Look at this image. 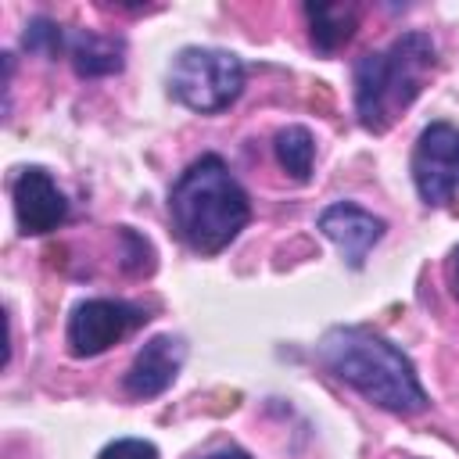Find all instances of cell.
<instances>
[{
    "instance_id": "cell-15",
    "label": "cell",
    "mask_w": 459,
    "mask_h": 459,
    "mask_svg": "<svg viewBox=\"0 0 459 459\" xmlns=\"http://www.w3.org/2000/svg\"><path fill=\"white\" fill-rule=\"evenodd\" d=\"M97 459H158V448L154 441H143V437H115L111 445L100 448Z\"/></svg>"
},
{
    "instance_id": "cell-2",
    "label": "cell",
    "mask_w": 459,
    "mask_h": 459,
    "mask_svg": "<svg viewBox=\"0 0 459 459\" xmlns=\"http://www.w3.org/2000/svg\"><path fill=\"white\" fill-rule=\"evenodd\" d=\"M169 215L179 240L197 255H219L230 247L251 219L247 190L237 183L219 154L190 161L169 190Z\"/></svg>"
},
{
    "instance_id": "cell-14",
    "label": "cell",
    "mask_w": 459,
    "mask_h": 459,
    "mask_svg": "<svg viewBox=\"0 0 459 459\" xmlns=\"http://www.w3.org/2000/svg\"><path fill=\"white\" fill-rule=\"evenodd\" d=\"M118 240H122V273L129 276H140V273H151L154 269V247L147 237H140L133 226H118Z\"/></svg>"
},
{
    "instance_id": "cell-8",
    "label": "cell",
    "mask_w": 459,
    "mask_h": 459,
    "mask_svg": "<svg viewBox=\"0 0 459 459\" xmlns=\"http://www.w3.org/2000/svg\"><path fill=\"white\" fill-rule=\"evenodd\" d=\"M316 230H319L326 240L337 244V251H341V258L348 262V269H362L366 258H369V251L380 244L387 222H384L380 215L366 212V208L355 204V201H333V204H326V208L319 212Z\"/></svg>"
},
{
    "instance_id": "cell-1",
    "label": "cell",
    "mask_w": 459,
    "mask_h": 459,
    "mask_svg": "<svg viewBox=\"0 0 459 459\" xmlns=\"http://www.w3.org/2000/svg\"><path fill=\"white\" fill-rule=\"evenodd\" d=\"M316 355L337 380L355 387L366 402H373L384 412L416 416L430 405L412 359L369 326H355V323L330 326L319 337Z\"/></svg>"
},
{
    "instance_id": "cell-16",
    "label": "cell",
    "mask_w": 459,
    "mask_h": 459,
    "mask_svg": "<svg viewBox=\"0 0 459 459\" xmlns=\"http://www.w3.org/2000/svg\"><path fill=\"white\" fill-rule=\"evenodd\" d=\"M201 459H251V455L244 448H237V445H226V448H215V452H208Z\"/></svg>"
},
{
    "instance_id": "cell-6",
    "label": "cell",
    "mask_w": 459,
    "mask_h": 459,
    "mask_svg": "<svg viewBox=\"0 0 459 459\" xmlns=\"http://www.w3.org/2000/svg\"><path fill=\"white\" fill-rule=\"evenodd\" d=\"M409 172L423 204L441 208L459 190V129L452 122H430L420 129Z\"/></svg>"
},
{
    "instance_id": "cell-12",
    "label": "cell",
    "mask_w": 459,
    "mask_h": 459,
    "mask_svg": "<svg viewBox=\"0 0 459 459\" xmlns=\"http://www.w3.org/2000/svg\"><path fill=\"white\" fill-rule=\"evenodd\" d=\"M273 151H276V161L280 169L305 183L312 176V161H316V136L305 129V126H283L276 136H273Z\"/></svg>"
},
{
    "instance_id": "cell-4",
    "label": "cell",
    "mask_w": 459,
    "mask_h": 459,
    "mask_svg": "<svg viewBox=\"0 0 459 459\" xmlns=\"http://www.w3.org/2000/svg\"><path fill=\"white\" fill-rule=\"evenodd\" d=\"M244 90V61L219 47H183L169 68V93L197 115L226 111Z\"/></svg>"
},
{
    "instance_id": "cell-3",
    "label": "cell",
    "mask_w": 459,
    "mask_h": 459,
    "mask_svg": "<svg viewBox=\"0 0 459 459\" xmlns=\"http://www.w3.org/2000/svg\"><path fill=\"white\" fill-rule=\"evenodd\" d=\"M434 68H437V43L420 29L394 36L384 50L362 54L351 68L359 126L366 133H387L423 93Z\"/></svg>"
},
{
    "instance_id": "cell-10",
    "label": "cell",
    "mask_w": 459,
    "mask_h": 459,
    "mask_svg": "<svg viewBox=\"0 0 459 459\" xmlns=\"http://www.w3.org/2000/svg\"><path fill=\"white\" fill-rule=\"evenodd\" d=\"M68 57H72V68L82 79H104V75L122 72L126 39L122 36H104V32H93V29H75L68 36Z\"/></svg>"
},
{
    "instance_id": "cell-5",
    "label": "cell",
    "mask_w": 459,
    "mask_h": 459,
    "mask_svg": "<svg viewBox=\"0 0 459 459\" xmlns=\"http://www.w3.org/2000/svg\"><path fill=\"white\" fill-rule=\"evenodd\" d=\"M147 308L122 301V298H86L72 308L68 316V351L75 359H93L100 351H108L111 344L126 341L133 330H140L147 323Z\"/></svg>"
},
{
    "instance_id": "cell-7",
    "label": "cell",
    "mask_w": 459,
    "mask_h": 459,
    "mask_svg": "<svg viewBox=\"0 0 459 459\" xmlns=\"http://www.w3.org/2000/svg\"><path fill=\"white\" fill-rule=\"evenodd\" d=\"M11 197H14L18 230L25 237L50 233V230H57L68 219V197L61 194V186L54 183V176L47 169H39V165H29V169H22L14 176Z\"/></svg>"
},
{
    "instance_id": "cell-11",
    "label": "cell",
    "mask_w": 459,
    "mask_h": 459,
    "mask_svg": "<svg viewBox=\"0 0 459 459\" xmlns=\"http://www.w3.org/2000/svg\"><path fill=\"white\" fill-rule=\"evenodd\" d=\"M305 18H308V36L312 47L319 54H333L341 50L355 29H359V7L355 4H305Z\"/></svg>"
},
{
    "instance_id": "cell-13",
    "label": "cell",
    "mask_w": 459,
    "mask_h": 459,
    "mask_svg": "<svg viewBox=\"0 0 459 459\" xmlns=\"http://www.w3.org/2000/svg\"><path fill=\"white\" fill-rule=\"evenodd\" d=\"M22 47H25L29 54L57 57V54L68 50V36H65V29H61L54 18L36 14V18H29V25H25V32H22Z\"/></svg>"
},
{
    "instance_id": "cell-9",
    "label": "cell",
    "mask_w": 459,
    "mask_h": 459,
    "mask_svg": "<svg viewBox=\"0 0 459 459\" xmlns=\"http://www.w3.org/2000/svg\"><path fill=\"white\" fill-rule=\"evenodd\" d=\"M183 359H186V344H183L179 337H172V333L151 337V341L136 351V359L129 362V369H126V377H122L126 394H133V398H158V394L169 391L172 380L179 377Z\"/></svg>"
},
{
    "instance_id": "cell-17",
    "label": "cell",
    "mask_w": 459,
    "mask_h": 459,
    "mask_svg": "<svg viewBox=\"0 0 459 459\" xmlns=\"http://www.w3.org/2000/svg\"><path fill=\"white\" fill-rule=\"evenodd\" d=\"M452 280H455V290H459V247L452 251Z\"/></svg>"
}]
</instances>
